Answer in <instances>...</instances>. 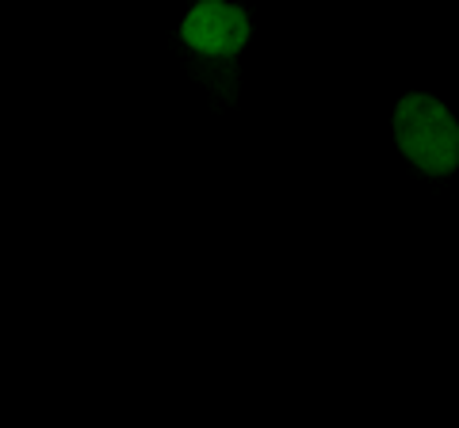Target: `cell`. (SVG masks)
<instances>
[{
    "instance_id": "cell-1",
    "label": "cell",
    "mask_w": 459,
    "mask_h": 428,
    "mask_svg": "<svg viewBox=\"0 0 459 428\" xmlns=\"http://www.w3.org/2000/svg\"><path fill=\"white\" fill-rule=\"evenodd\" d=\"M398 150L429 176H448L459 165V123L433 96L413 92L394 111Z\"/></svg>"
},
{
    "instance_id": "cell-2",
    "label": "cell",
    "mask_w": 459,
    "mask_h": 428,
    "mask_svg": "<svg viewBox=\"0 0 459 428\" xmlns=\"http://www.w3.org/2000/svg\"><path fill=\"white\" fill-rule=\"evenodd\" d=\"M184 42L199 54H214V58H230L246 47L249 39V20L246 12L226 4V0H204L188 12V20L180 27Z\"/></svg>"
}]
</instances>
